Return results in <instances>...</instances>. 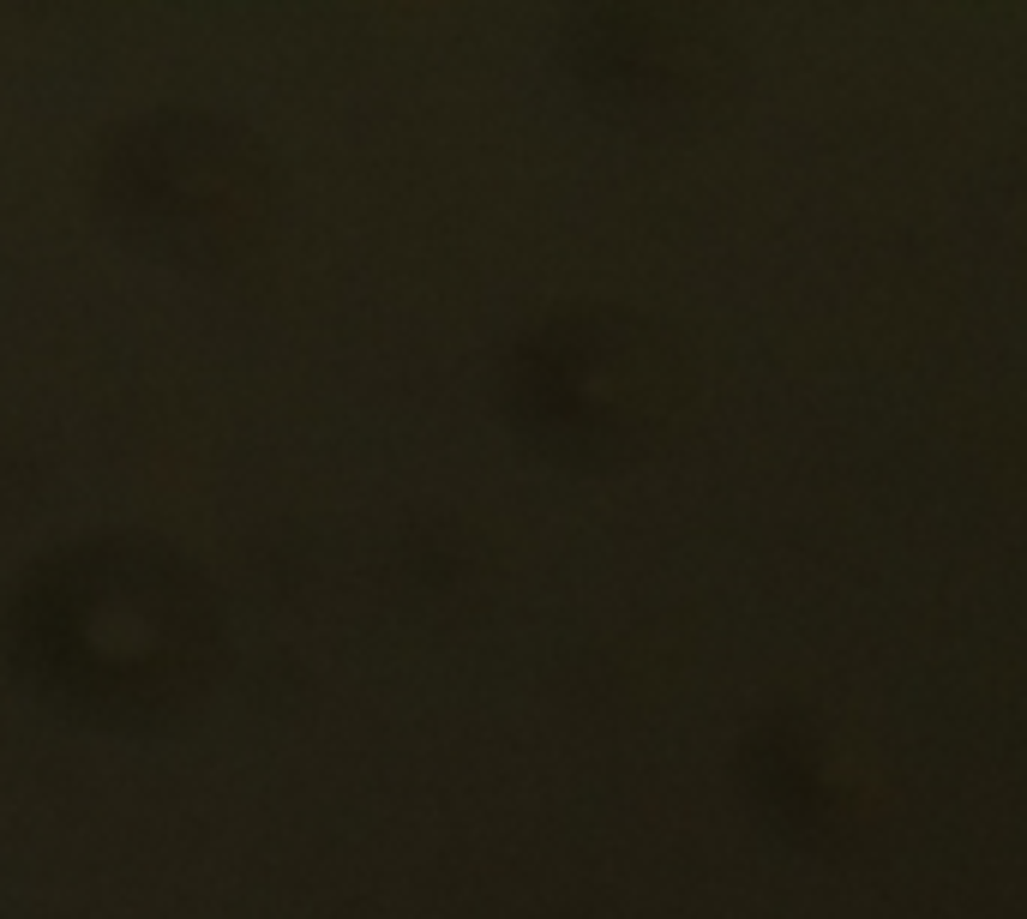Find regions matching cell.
Masks as SVG:
<instances>
[{"label":"cell","mask_w":1027,"mask_h":919,"mask_svg":"<svg viewBox=\"0 0 1027 919\" xmlns=\"http://www.w3.org/2000/svg\"><path fill=\"white\" fill-rule=\"evenodd\" d=\"M91 211L114 240L175 271H228L277 235L282 162L211 109H138L91 150Z\"/></svg>","instance_id":"cell-3"},{"label":"cell","mask_w":1027,"mask_h":919,"mask_svg":"<svg viewBox=\"0 0 1027 919\" xmlns=\"http://www.w3.org/2000/svg\"><path fill=\"white\" fill-rule=\"evenodd\" d=\"M697 408V355L673 325L619 301L535 318L499 361V415L559 469L644 463Z\"/></svg>","instance_id":"cell-2"},{"label":"cell","mask_w":1027,"mask_h":919,"mask_svg":"<svg viewBox=\"0 0 1027 919\" xmlns=\"http://www.w3.org/2000/svg\"><path fill=\"white\" fill-rule=\"evenodd\" d=\"M19 685L102 733H157L204 709L228 661L211 571L150 529H97L19 571L0 613Z\"/></svg>","instance_id":"cell-1"},{"label":"cell","mask_w":1027,"mask_h":919,"mask_svg":"<svg viewBox=\"0 0 1027 919\" xmlns=\"http://www.w3.org/2000/svg\"><path fill=\"white\" fill-rule=\"evenodd\" d=\"M565 72L595 109L632 126H685L734 91V48L679 7H589L565 24Z\"/></svg>","instance_id":"cell-4"},{"label":"cell","mask_w":1027,"mask_h":919,"mask_svg":"<svg viewBox=\"0 0 1027 919\" xmlns=\"http://www.w3.org/2000/svg\"><path fill=\"white\" fill-rule=\"evenodd\" d=\"M739 782L751 806L805 848L841 853L871 823L866 770H853L847 746L805 709L751 721V733L739 739Z\"/></svg>","instance_id":"cell-5"}]
</instances>
